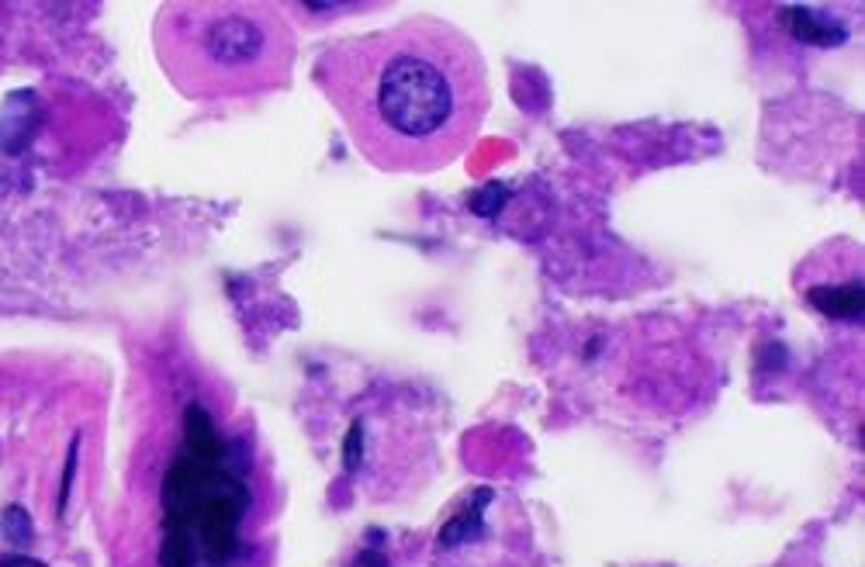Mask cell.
Returning a JSON list of instances; mask_svg holds the SVG:
<instances>
[{
	"mask_svg": "<svg viewBox=\"0 0 865 567\" xmlns=\"http://www.w3.org/2000/svg\"><path fill=\"white\" fill-rule=\"evenodd\" d=\"M319 87L350 142L385 174L447 170L492 111L478 42L430 14L332 46L319 59Z\"/></svg>",
	"mask_w": 865,
	"mask_h": 567,
	"instance_id": "cell-1",
	"label": "cell"
},
{
	"mask_svg": "<svg viewBox=\"0 0 865 567\" xmlns=\"http://www.w3.org/2000/svg\"><path fill=\"white\" fill-rule=\"evenodd\" d=\"M156 52L180 94L225 101L284 87L294 35L270 4H171L156 17Z\"/></svg>",
	"mask_w": 865,
	"mask_h": 567,
	"instance_id": "cell-2",
	"label": "cell"
},
{
	"mask_svg": "<svg viewBox=\"0 0 865 567\" xmlns=\"http://www.w3.org/2000/svg\"><path fill=\"white\" fill-rule=\"evenodd\" d=\"M249 509V488L222 468V460L195 453L177 457L163 477V533H180L195 543L198 560L225 567L239 551V527Z\"/></svg>",
	"mask_w": 865,
	"mask_h": 567,
	"instance_id": "cell-3",
	"label": "cell"
},
{
	"mask_svg": "<svg viewBox=\"0 0 865 567\" xmlns=\"http://www.w3.org/2000/svg\"><path fill=\"white\" fill-rule=\"evenodd\" d=\"M184 450L201 460H222L225 444L215 429V418L208 415L201 405H187L184 412Z\"/></svg>",
	"mask_w": 865,
	"mask_h": 567,
	"instance_id": "cell-4",
	"label": "cell"
},
{
	"mask_svg": "<svg viewBox=\"0 0 865 567\" xmlns=\"http://www.w3.org/2000/svg\"><path fill=\"white\" fill-rule=\"evenodd\" d=\"M0 527H4V536L11 543H17V547H25V543H32V536H35L32 516L21 509V506H8L4 509V519H0Z\"/></svg>",
	"mask_w": 865,
	"mask_h": 567,
	"instance_id": "cell-5",
	"label": "cell"
},
{
	"mask_svg": "<svg viewBox=\"0 0 865 567\" xmlns=\"http://www.w3.org/2000/svg\"><path fill=\"white\" fill-rule=\"evenodd\" d=\"M361 447H364V426L361 423H353V429H350V439H347V468H356V453H361Z\"/></svg>",
	"mask_w": 865,
	"mask_h": 567,
	"instance_id": "cell-6",
	"label": "cell"
},
{
	"mask_svg": "<svg viewBox=\"0 0 865 567\" xmlns=\"http://www.w3.org/2000/svg\"><path fill=\"white\" fill-rule=\"evenodd\" d=\"M77 439L70 447V460H67V474H62V492H59V509H67V495H70V485H73V471H77Z\"/></svg>",
	"mask_w": 865,
	"mask_h": 567,
	"instance_id": "cell-7",
	"label": "cell"
},
{
	"mask_svg": "<svg viewBox=\"0 0 865 567\" xmlns=\"http://www.w3.org/2000/svg\"><path fill=\"white\" fill-rule=\"evenodd\" d=\"M0 567H46V564L35 560V557H4V560H0Z\"/></svg>",
	"mask_w": 865,
	"mask_h": 567,
	"instance_id": "cell-8",
	"label": "cell"
}]
</instances>
